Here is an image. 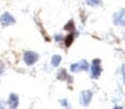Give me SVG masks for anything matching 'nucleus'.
I'll return each instance as SVG.
<instances>
[{"label":"nucleus","mask_w":125,"mask_h":109,"mask_svg":"<svg viewBox=\"0 0 125 109\" xmlns=\"http://www.w3.org/2000/svg\"><path fill=\"white\" fill-rule=\"evenodd\" d=\"M91 99H92V92L91 90H83L80 94V104L82 106L86 107L87 105L91 102Z\"/></svg>","instance_id":"f257e3e1"},{"label":"nucleus","mask_w":125,"mask_h":109,"mask_svg":"<svg viewBox=\"0 0 125 109\" xmlns=\"http://www.w3.org/2000/svg\"><path fill=\"white\" fill-rule=\"evenodd\" d=\"M0 23L2 24V26H8V25H12L16 23V19L13 18L12 14H10L9 12H5L0 18Z\"/></svg>","instance_id":"f03ea898"},{"label":"nucleus","mask_w":125,"mask_h":109,"mask_svg":"<svg viewBox=\"0 0 125 109\" xmlns=\"http://www.w3.org/2000/svg\"><path fill=\"white\" fill-rule=\"evenodd\" d=\"M38 59H39V55L35 52H32V51H28V52H26L24 53V56H23V59H24V62H26L27 65L34 64L35 62L38 61Z\"/></svg>","instance_id":"7ed1b4c3"},{"label":"nucleus","mask_w":125,"mask_h":109,"mask_svg":"<svg viewBox=\"0 0 125 109\" xmlns=\"http://www.w3.org/2000/svg\"><path fill=\"white\" fill-rule=\"evenodd\" d=\"M113 22L116 25H125V9H122L114 14Z\"/></svg>","instance_id":"20e7f679"},{"label":"nucleus","mask_w":125,"mask_h":109,"mask_svg":"<svg viewBox=\"0 0 125 109\" xmlns=\"http://www.w3.org/2000/svg\"><path fill=\"white\" fill-rule=\"evenodd\" d=\"M70 69H71V72H74V73H76L79 71H87L89 69V63L83 59V61L79 62V63L72 64L70 66Z\"/></svg>","instance_id":"39448f33"},{"label":"nucleus","mask_w":125,"mask_h":109,"mask_svg":"<svg viewBox=\"0 0 125 109\" xmlns=\"http://www.w3.org/2000/svg\"><path fill=\"white\" fill-rule=\"evenodd\" d=\"M100 63H101L100 59H94V61H93L92 67H91V75H92L93 78H97L102 73V68H101Z\"/></svg>","instance_id":"423d86ee"},{"label":"nucleus","mask_w":125,"mask_h":109,"mask_svg":"<svg viewBox=\"0 0 125 109\" xmlns=\"http://www.w3.org/2000/svg\"><path fill=\"white\" fill-rule=\"evenodd\" d=\"M8 104L9 107L11 109H17L18 108V105H19V97L16 94H11L9 96V99H8Z\"/></svg>","instance_id":"0eeeda50"},{"label":"nucleus","mask_w":125,"mask_h":109,"mask_svg":"<svg viewBox=\"0 0 125 109\" xmlns=\"http://www.w3.org/2000/svg\"><path fill=\"white\" fill-rule=\"evenodd\" d=\"M58 78L61 79V81H65V79H69L70 78V76L68 75L65 69H60L59 74H58Z\"/></svg>","instance_id":"6e6552de"},{"label":"nucleus","mask_w":125,"mask_h":109,"mask_svg":"<svg viewBox=\"0 0 125 109\" xmlns=\"http://www.w3.org/2000/svg\"><path fill=\"white\" fill-rule=\"evenodd\" d=\"M60 62H61V56L60 55H53L52 56V59H51V64L53 66H58L60 64Z\"/></svg>","instance_id":"1a4fd4ad"},{"label":"nucleus","mask_w":125,"mask_h":109,"mask_svg":"<svg viewBox=\"0 0 125 109\" xmlns=\"http://www.w3.org/2000/svg\"><path fill=\"white\" fill-rule=\"evenodd\" d=\"M73 40H74L73 33L68 34V35H66V38H65V45H66V46H70V45L72 44V42H73Z\"/></svg>","instance_id":"9d476101"},{"label":"nucleus","mask_w":125,"mask_h":109,"mask_svg":"<svg viewBox=\"0 0 125 109\" xmlns=\"http://www.w3.org/2000/svg\"><path fill=\"white\" fill-rule=\"evenodd\" d=\"M86 3L92 7H96V6L101 5V0H86Z\"/></svg>","instance_id":"9b49d317"},{"label":"nucleus","mask_w":125,"mask_h":109,"mask_svg":"<svg viewBox=\"0 0 125 109\" xmlns=\"http://www.w3.org/2000/svg\"><path fill=\"white\" fill-rule=\"evenodd\" d=\"M65 30H69V31H73L74 30V23H73V21H70L68 24L65 25Z\"/></svg>","instance_id":"f8f14e48"},{"label":"nucleus","mask_w":125,"mask_h":109,"mask_svg":"<svg viewBox=\"0 0 125 109\" xmlns=\"http://www.w3.org/2000/svg\"><path fill=\"white\" fill-rule=\"evenodd\" d=\"M0 109H5V102L2 100H0Z\"/></svg>","instance_id":"ddd939ff"},{"label":"nucleus","mask_w":125,"mask_h":109,"mask_svg":"<svg viewBox=\"0 0 125 109\" xmlns=\"http://www.w3.org/2000/svg\"><path fill=\"white\" fill-rule=\"evenodd\" d=\"M61 39H62V36H60V34H58V35L55 36V40H57V41H60Z\"/></svg>","instance_id":"4468645a"},{"label":"nucleus","mask_w":125,"mask_h":109,"mask_svg":"<svg viewBox=\"0 0 125 109\" xmlns=\"http://www.w3.org/2000/svg\"><path fill=\"white\" fill-rule=\"evenodd\" d=\"M123 77H124V83H125V66H123Z\"/></svg>","instance_id":"2eb2a0df"},{"label":"nucleus","mask_w":125,"mask_h":109,"mask_svg":"<svg viewBox=\"0 0 125 109\" xmlns=\"http://www.w3.org/2000/svg\"><path fill=\"white\" fill-rule=\"evenodd\" d=\"M113 109H123V108H121V107H118V106H115Z\"/></svg>","instance_id":"dca6fc26"},{"label":"nucleus","mask_w":125,"mask_h":109,"mask_svg":"<svg viewBox=\"0 0 125 109\" xmlns=\"http://www.w3.org/2000/svg\"><path fill=\"white\" fill-rule=\"evenodd\" d=\"M1 72H2V68H1V66H0V74H1Z\"/></svg>","instance_id":"f3484780"}]
</instances>
